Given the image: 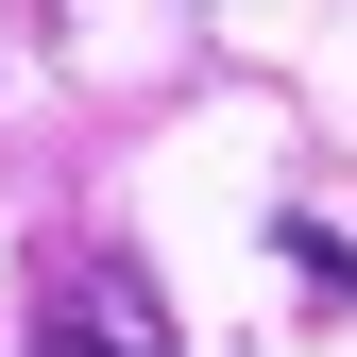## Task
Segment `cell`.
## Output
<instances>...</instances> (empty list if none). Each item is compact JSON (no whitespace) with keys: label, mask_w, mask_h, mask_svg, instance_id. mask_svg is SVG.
<instances>
[{"label":"cell","mask_w":357,"mask_h":357,"mask_svg":"<svg viewBox=\"0 0 357 357\" xmlns=\"http://www.w3.org/2000/svg\"><path fill=\"white\" fill-rule=\"evenodd\" d=\"M34 357H170V306L137 255H68L52 306H34Z\"/></svg>","instance_id":"6da1fadb"}]
</instances>
